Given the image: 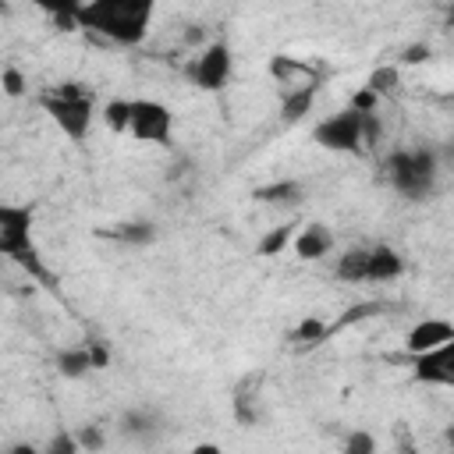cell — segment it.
<instances>
[{
  "instance_id": "1",
  "label": "cell",
  "mask_w": 454,
  "mask_h": 454,
  "mask_svg": "<svg viewBox=\"0 0 454 454\" xmlns=\"http://www.w3.org/2000/svg\"><path fill=\"white\" fill-rule=\"evenodd\" d=\"M153 14V0H92L78 4V28L117 46H135L145 39Z\"/></svg>"
},
{
  "instance_id": "2",
  "label": "cell",
  "mask_w": 454,
  "mask_h": 454,
  "mask_svg": "<svg viewBox=\"0 0 454 454\" xmlns=\"http://www.w3.org/2000/svg\"><path fill=\"white\" fill-rule=\"evenodd\" d=\"M0 255H7L28 277L50 280V273L39 259V248L32 241V206H18V202L0 206Z\"/></svg>"
},
{
  "instance_id": "3",
  "label": "cell",
  "mask_w": 454,
  "mask_h": 454,
  "mask_svg": "<svg viewBox=\"0 0 454 454\" xmlns=\"http://www.w3.org/2000/svg\"><path fill=\"white\" fill-rule=\"evenodd\" d=\"M436 174H440V156H436V149H426V145L394 149L387 160V177H390L394 192H401L411 202L426 199L436 188Z\"/></svg>"
},
{
  "instance_id": "4",
  "label": "cell",
  "mask_w": 454,
  "mask_h": 454,
  "mask_svg": "<svg viewBox=\"0 0 454 454\" xmlns=\"http://www.w3.org/2000/svg\"><path fill=\"white\" fill-rule=\"evenodd\" d=\"M39 99H43L46 114L53 117V124L71 142H85V135L92 128V92L89 89H82L78 82H64V85L46 89Z\"/></svg>"
},
{
  "instance_id": "5",
  "label": "cell",
  "mask_w": 454,
  "mask_h": 454,
  "mask_svg": "<svg viewBox=\"0 0 454 454\" xmlns=\"http://www.w3.org/2000/svg\"><path fill=\"white\" fill-rule=\"evenodd\" d=\"M362 131H365V114L348 106V110L319 121L312 128V138H316V145H323L330 153H362V145H365Z\"/></svg>"
},
{
  "instance_id": "6",
  "label": "cell",
  "mask_w": 454,
  "mask_h": 454,
  "mask_svg": "<svg viewBox=\"0 0 454 454\" xmlns=\"http://www.w3.org/2000/svg\"><path fill=\"white\" fill-rule=\"evenodd\" d=\"M231 67H234V57H231V46L227 43H209L206 50H199L188 64H184V78L202 89V92H220L231 78Z\"/></svg>"
},
{
  "instance_id": "7",
  "label": "cell",
  "mask_w": 454,
  "mask_h": 454,
  "mask_svg": "<svg viewBox=\"0 0 454 454\" xmlns=\"http://www.w3.org/2000/svg\"><path fill=\"white\" fill-rule=\"evenodd\" d=\"M170 128L174 117L160 99H131V124L128 131L138 142H153V145H167L170 142Z\"/></svg>"
},
{
  "instance_id": "8",
  "label": "cell",
  "mask_w": 454,
  "mask_h": 454,
  "mask_svg": "<svg viewBox=\"0 0 454 454\" xmlns=\"http://www.w3.org/2000/svg\"><path fill=\"white\" fill-rule=\"evenodd\" d=\"M415 380L429 387H454V340L415 358Z\"/></svg>"
},
{
  "instance_id": "9",
  "label": "cell",
  "mask_w": 454,
  "mask_h": 454,
  "mask_svg": "<svg viewBox=\"0 0 454 454\" xmlns=\"http://www.w3.org/2000/svg\"><path fill=\"white\" fill-rule=\"evenodd\" d=\"M447 340H454V323H447V319H422L408 333V351L419 358V355H429V351L443 348Z\"/></svg>"
},
{
  "instance_id": "10",
  "label": "cell",
  "mask_w": 454,
  "mask_h": 454,
  "mask_svg": "<svg viewBox=\"0 0 454 454\" xmlns=\"http://www.w3.org/2000/svg\"><path fill=\"white\" fill-rule=\"evenodd\" d=\"M404 273V259L390 245H369L365 248V273L362 280H394Z\"/></svg>"
},
{
  "instance_id": "11",
  "label": "cell",
  "mask_w": 454,
  "mask_h": 454,
  "mask_svg": "<svg viewBox=\"0 0 454 454\" xmlns=\"http://www.w3.org/2000/svg\"><path fill=\"white\" fill-rule=\"evenodd\" d=\"M330 248H333V234L326 223H309V227H301V234H294L298 259H323Z\"/></svg>"
},
{
  "instance_id": "12",
  "label": "cell",
  "mask_w": 454,
  "mask_h": 454,
  "mask_svg": "<svg viewBox=\"0 0 454 454\" xmlns=\"http://www.w3.org/2000/svg\"><path fill=\"white\" fill-rule=\"evenodd\" d=\"M89 369H96V358H92V348H89V344H85V348H64V351H57V372H60V376L78 380V376H85Z\"/></svg>"
},
{
  "instance_id": "13",
  "label": "cell",
  "mask_w": 454,
  "mask_h": 454,
  "mask_svg": "<svg viewBox=\"0 0 454 454\" xmlns=\"http://www.w3.org/2000/svg\"><path fill=\"white\" fill-rule=\"evenodd\" d=\"M301 195H305V192H301L298 181H273V184L255 188L252 199H259V202H266V206H298Z\"/></svg>"
},
{
  "instance_id": "14",
  "label": "cell",
  "mask_w": 454,
  "mask_h": 454,
  "mask_svg": "<svg viewBox=\"0 0 454 454\" xmlns=\"http://www.w3.org/2000/svg\"><path fill=\"white\" fill-rule=\"evenodd\" d=\"M316 89L319 85H298V89H284V99H280V114L287 121H301L316 99Z\"/></svg>"
},
{
  "instance_id": "15",
  "label": "cell",
  "mask_w": 454,
  "mask_h": 454,
  "mask_svg": "<svg viewBox=\"0 0 454 454\" xmlns=\"http://www.w3.org/2000/svg\"><path fill=\"white\" fill-rule=\"evenodd\" d=\"M106 238L114 241H124V245H149L156 238V227L145 223V220H131V223H114L110 231H103Z\"/></svg>"
},
{
  "instance_id": "16",
  "label": "cell",
  "mask_w": 454,
  "mask_h": 454,
  "mask_svg": "<svg viewBox=\"0 0 454 454\" xmlns=\"http://www.w3.org/2000/svg\"><path fill=\"white\" fill-rule=\"evenodd\" d=\"M160 429V422H156V415L149 411V408H131V411H124V419H121V433L124 436H149V433H156Z\"/></svg>"
},
{
  "instance_id": "17",
  "label": "cell",
  "mask_w": 454,
  "mask_h": 454,
  "mask_svg": "<svg viewBox=\"0 0 454 454\" xmlns=\"http://www.w3.org/2000/svg\"><path fill=\"white\" fill-rule=\"evenodd\" d=\"M294 241V223H280V227H270L259 241V255H280L287 245Z\"/></svg>"
},
{
  "instance_id": "18",
  "label": "cell",
  "mask_w": 454,
  "mask_h": 454,
  "mask_svg": "<svg viewBox=\"0 0 454 454\" xmlns=\"http://www.w3.org/2000/svg\"><path fill=\"white\" fill-rule=\"evenodd\" d=\"M397 78H401V74H397V64H380V67L365 78V89L376 92V96H390V92L397 89Z\"/></svg>"
},
{
  "instance_id": "19",
  "label": "cell",
  "mask_w": 454,
  "mask_h": 454,
  "mask_svg": "<svg viewBox=\"0 0 454 454\" xmlns=\"http://www.w3.org/2000/svg\"><path fill=\"white\" fill-rule=\"evenodd\" d=\"M103 124H106L110 131H128V124H131V99H114V103H106V106H103Z\"/></svg>"
},
{
  "instance_id": "20",
  "label": "cell",
  "mask_w": 454,
  "mask_h": 454,
  "mask_svg": "<svg viewBox=\"0 0 454 454\" xmlns=\"http://www.w3.org/2000/svg\"><path fill=\"white\" fill-rule=\"evenodd\" d=\"M344 454H376V436L369 429H351L344 436Z\"/></svg>"
},
{
  "instance_id": "21",
  "label": "cell",
  "mask_w": 454,
  "mask_h": 454,
  "mask_svg": "<svg viewBox=\"0 0 454 454\" xmlns=\"http://www.w3.org/2000/svg\"><path fill=\"white\" fill-rule=\"evenodd\" d=\"M43 454H82V443H78V436H74V433L60 429V433H53V436H50V443L43 447Z\"/></svg>"
},
{
  "instance_id": "22",
  "label": "cell",
  "mask_w": 454,
  "mask_h": 454,
  "mask_svg": "<svg viewBox=\"0 0 454 454\" xmlns=\"http://www.w3.org/2000/svg\"><path fill=\"white\" fill-rule=\"evenodd\" d=\"M326 333H330V330H326L319 319H305V323L294 330V340H305V344L312 340V344H316V340H326Z\"/></svg>"
},
{
  "instance_id": "23",
  "label": "cell",
  "mask_w": 454,
  "mask_h": 454,
  "mask_svg": "<svg viewBox=\"0 0 454 454\" xmlns=\"http://www.w3.org/2000/svg\"><path fill=\"white\" fill-rule=\"evenodd\" d=\"M376 103H380V96H376V92H369L365 85L351 96V110H358V114H376Z\"/></svg>"
},
{
  "instance_id": "24",
  "label": "cell",
  "mask_w": 454,
  "mask_h": 454,
  "mask_svg": "<svg viewBox=\"0 0 454 454\" xmlns=\"http://www.w3.org/2000/svg\"><path fill=\"white\" fill-rule=\"evenodd\" d=\"M0 82H4V92H7V96H21V92H25V78H21L18 67H4Z\"/></svg>"
},
{
  "instance_id": "25",
  "label": "cell",
  "mask_w": 454,
  "mask_h": 454,
  "mask_svg": "<svg viewBox=\"0 0 454 454\" xmlns=\"http://www.w3.org/2000/svg\"><path fill=\"white\" fill-rule=\"evenodd\" d=\"M74 436H78V443H82L85 450H99V447H103V433H99V426H82Z\"/></svg>"
},
{
  "instance_id": "26",
  "label": "cell",
  "mask_w": 454,
  "mask_h": 454,
  "mask_svg": "<svg viewBox=\"0 0 454 454\" xmlns=\"http://www.w3.org/2000/svg\"><path fill=\"white\" fill-rule=\"evenodd\" d=\"M422 60H429V46L426 43H415V46H408L401 53V64H422Z\"/></svg>"
},
{
  "instance_id": "27",
  "label": "cell",
  "mask_w": 454,
  "mask_h": 454,
  "mask_svg": "<svg viewBox=\"0 0 454 454\" xmlns=\"http://www.w3.org/2000/svg\"><path fill=\"white\" fill-rule=\"evenodd\" d=\"M188 454H220V447H216V443H199V447H192Z\"/></svg>"
},
{
  "instance_id": "28",
  "label": "cell",
  "mask_w": 454,
  "mask_h": 454,
  "mask_svg": "<svg viewBox=\"0 0 454 454\" xmlns=\"http://www.w3.org/2000/svg\"><path fill=\"white\" fill-rule=\"evenodd\" d=\"M202 35H206V32H202L199 25H192V28L184 32V39H188V43H202Z\"/></svg>"
},
{
  "instance_id": "29",
  "label": "cell",
  "mask_w": 454,
  "mask_h": 454,
  "mask_svg": "<svg viewBox=\"0 0 454 454\" xmlns=\"http://www.w3.org/2000/svg\"><path fill=\"white\" fill-rule=\"evenodd\" d=\"M7 454H39V450H35L32 443H14V447H11Z\"/></svg>"
},
{
  "instance_id": "30",
  "label": "cell",
  "mask_w": 454,
  "mask_h": 454,
  "mask_svg": "<svg viewBox=\"0 0 454 454\" xmlns=\"http://www.w3.org/2000/svg\"><path fill=\"white\" fill-rule=\"evenodd\" d=\"M440 156V163H447V167H454V145H447L443 153H436Z\"/></svg>"
},
{
  "instance_id": "31",
  "label": "cell",
  "mask_w": 454,
  "mask_h": 454,
  "mask_svg": "<svg viewBox=\"0 0 454 454\" xmlns=\"http://www.w3.org/2000/svg\"><path fill=\"white\" fill-rule=\"evenodd\" d=\"M443 440H447V447H450V450H454V422H450V426H447V429H443Z\"/></svg>"
},
{
  "instance_id": "32",
  "label": "cell",
  "mask_w": 454,
  "mask_h": 454,
  "mask_svg": "<svg viewBox=\"0 0 454 454\" xmlns=\"http://www.w3.org/2000/svg\"><path fill=\"white\" fill-rule=\"evenodd\" d=\"M401 454H415V447H411L408 440H401Z\"/></svg>"
},
{
  "instance_id": "33",
  "label": "cell",
  "mask_w": 454,
  "mask_h": 454,
  "mask_svg": "<svg viewBox=\"0 0 454 454\" xmlns=\"http://www.w3.org/2000/svg\"><path fill=\"white\" fill-rule=\"evenodd\" d=\"M447 21H450V25H454V11H447Z\"/></svg>"
}]
</instances>
